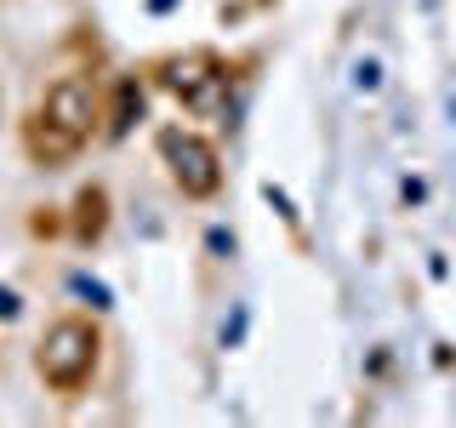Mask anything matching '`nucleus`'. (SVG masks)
<instances>
[{"instance_id": "obj_1", "label": "nucleus", "mask_w": 456, "mask_h": 428, "mask_svg": "<svg viewBox=\"0 0 456 428\" xmlns=\"http://www.w3.org/2000/svg\"><path fill=\"white\" fill-rule=\"evenodd\" d=\"M97 126V97L86 75H57L46 92L35 97V109L23 114V149L35 166H69L86 149Z\"/></svg>"}, {"instance_id": "obj_2", "label": "nucleus", "mask_w": 456, "mask_h": 428, "mask_svg": "<svg viewBox=\"0 0 456 428\" xmlns=\"http://www.w3.org/2000/svg\"><path fill=\"white\" fill-rule=\"evenodd\" d=\"M97 354H103V332H97L86 314H63L57 325H46L35 349V371L52 394H80L97 371Z\"/></svg>"}, {"instance_id": "obj_3", "label": "nucleus", "mask_w": 456, "mask_h": 428, "mask_svg": "<svg viewBox=\"0 0 456 428\" xmlns=\"http://www.w3.org/2000/svg\"><path fill=\"white\" fill-rule=\"evenodd\" d=\"M154 75H160V86L194 114V120H217V114H228V63L217 52H206V46L177 52V57H166Z\"/></svg>"}, {"instance_id": "obj_4", "label": "nucleus", "mask_w": 456, "mask_h": 428, "mask_svg": "<svg viewBox=\"0 0 456 428\" xmlns=\"http://www.w3.org/2000/svg\"><path fill=\"white\" fill-rule=\"evenodd\" d=\"M160 160L171 166V183H177L183 194H194V200H206V194L223 189V160H217V149H211L200 132L166 126V132H160Z\"/></svg>"}, {"instance_id": "obj_5", "label": "nucleus", "mask_w": 456, "mask_h": 428, "mask_svg": "<svg viewBox=\"0 0 456 428\" xmlns=\"http://www.w3.org/2000/svg\"><path fill=\"white\" fill-rule=\"evenodd\" d=\"M103 223H109V194L103 189H80V200H75V235L80 240H97V235H103Z\"/></svg>"}, {"instance_id": "obj_6", "label": "nucleus", "mask_w": 456, "mask_h": 428, "mask_svg": "<svg viewBox=\"0 0 456 428\" xmlns=\"http://www.w3.org/2000/svg\"><path fill=\"white\" fill-rule=\"evenodd\" d=\"M142 114V92H137V80H120V92H114V120H109V132H126Z\"/></svg>"}]
</instances>
